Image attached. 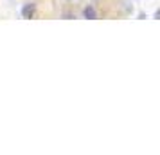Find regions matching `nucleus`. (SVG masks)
Masks as SVG:
<instances>
[{"instance_id": "nucleus-1", "label": "nucleus", "mask_w": 160, "mask_h": 155, "mask_svg": "<svg viewBox=\"0 0 160 155\" xmlns=\"http://www.w3.org/2000/svg\"><path fill=\"white\" fill-rule=\"evenodd\" d=\"M32 9H34V4H25V6H23V9H22L23 18H29V16L32 15Z\"/></svg>"}, {"instance_id": "nucleus-2", "label": "nucleus", "mask_w": 160, "mask_h": 155, "mask_svg": "<svg viewBox=\"0 0 160 155\" xmlns=\"http://www.w3.org/2000/svg\"><path fill=\"white\" fill-rule=\"evenodd\" d=\"M83 15L87 16V18H90V20H94L95 16V11H94V8H85V11H83Z\"/></svg>"}]
</instances>
